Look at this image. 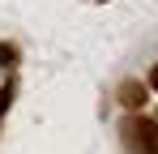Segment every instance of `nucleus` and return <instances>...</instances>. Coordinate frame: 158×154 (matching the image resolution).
Instances as JSON below:
<instances>
[{
    "instance_id": "f257e3e1",
    "label": "nucleus",
    "mask_w": 158,
    "mask_h": 154,
    "mask_svg": "<svg viewBox=\"0 0 158 154\" xmlns=\"http://www.w3.org/2000/svg\"><path fill=\"white\" fill-rule=\"evenodd\" d=\"M120 141H124V150L128 154H154L158 150V124L150 116H124L120 120Z\"/></svg>"
},
{
    "instance_id": "f03ea898",
    "label": "nucleus",
    "mask_w": 158,
    "mask_h": 154,
    "mask_svg": "<svg viewBox=\"0 0 158 154\" xmlns=\"http://www.w3.org/2000/svg\"><path fill=\"white\" fill-rule=\"evenodd\" d=\"M145 94H150V90H145V81H132V77H128V81H120V103L128 107V116L145 107Z\"/></svg>"
},
{
    "instance_id": "7ed1b4c3",
    "label": "nucleus",
    "mask_w": 158,
    "mask_h": 154,
    "mask_svg": "<svg viewBox=\"0 0 158 154\" xmlns=\"http://www.w3.org/2000/svg\"><path fill=\"white\" fill-rule=\"evenodd\" d=\"M13 56H17L13 47H0V64H4V60H13Z\"/></svg>"
},
{
    "instance_id": "39448f33",
    "label": "nucleus",
    "mask_w": 158,
    "mask_h": 154,
    "mask_svg": "<svg viewBox=\"0 0 158 154\" xmlns=\"http://www.w3.org/2000/svg\"><path fill=\"white\" fill-rule=\"evenodd\" d=\"M4 107H9V90H0V116H4Z\"/></svg>"
},
{
    "instance_id": "20e7f679",
    "label": "nucleus",
    "mask_w": 158,
    "mask_h": 154,
    "mask_svg": "<svg viewBox=\"0 0 158 154\" xmlns=\"http://www.w3.org/2000/svg\"><path fill=\"white\" fill-rule=\"evenodd\" d=\"M145 90H158V64H154V73H150V86Z\"/></svg>"
},
{
    "instance_id": "423d86ee",
    "label": "nucleus",
    "mask_w": 158,
    "mask_h": 154,
    "mask_svg": "<svg viewBox=\"0 0 158 154\" xmlns=\"http://www.w3.org/2000/svg\"><path fill=\"white\" fill-rule=\"evenodd\" d=\"M154 124H158V116H154ZM154 154H158V150H154Z\"/></svg>"
}]
</instances>
